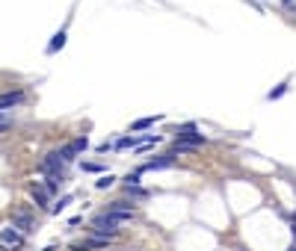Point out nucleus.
<instances>
[{"label":"nucleus","instance_id":"nucleus-1","mask_svg":"<svg viewBox=\"0 0 296 251\" xmlns=\"http://www.w3.org/2000/svg\"><path fill=\"white\" fill-rule=\"evenodd\" d=\"M125 222H130L128 216H116V213H98V216H92V222H89V231H92V236H104V239H116L119 236V228L125 225Z\"/></svg>","mask_w":296,"mask_h":251},{"label":"nucleus","instance_id":"nucleus-2","mask_svg":"<svg viewBox=\"0 0 296 251\" xmlns=\"http://www.w3.org/2000/svg\"><path fill=\"white\" fill-rule=\"evenodd\" d=\"M175 142H184V145L202 148V145H204L207 139H204V136H202V133H199V130H196L193 124H184V127H178V139H175Z\"/></svg>","mask_w":296,"mask_h":251},{"label":"nucleus","instance_id":"nucleus-3","mask_svg":"<svg viewBox=\"0 0 296 251\" xmlns=\"http://www.w3.org/2000/svg\"><path fill=\"white\" fill-rule=\"evenodd\" d=\"M12 228H15L18 234H24V236H27V234H33V231H36V222H33V216H30L27 210H15V213H12Z\"/></svg>","mask_w":296,"mask_h":251},{"label":"nucleus","instance_id":"nucleus-4","mask_svg":"<svg viewBox=\"0 0 296 251\" xmlns=\"http://www.w3.org/2000/svg\"><path fill=\"white\" fill-rule=\"evenodd\" d=\"M175 160H178V154H175V151H166V154H160V157H154V160L142 163V166H139V171H157V168H169ZM139 171H136V174H139Z\"/></svg>","mask_w":296,"mask_h":251},{"label":"nucleus","instance_id":"nucleus-5","mask_svg":"<svg viewBox=\"0 0 296 251\" xmlns=\"http://www.w3.org/2000/svg\"><path fill=\"white\" fill-rule=\"evenodd\" d=\"M107 213H116V216H128V219H133L136 204H133L130 198H119V201H110V204H107Z\"/></svg>","mask_w":296,"mask_h":251},{"label":"nucleus","instance_id":"nucleus-6","mask_svg":"<svg viewBox=\"0 0 296 251\" xmlns=\"http://www.w3.org/2000/svg\"><path fill=\"white\" fill-rule=\"evenodd\" d=\"M107 245H110V239H104V236H89V239L74 242L71 251H101V248H107Z\"/></svg>","mask_w":296,"mask_h":251},{"label":"nucleus","instance_id":"nucleus-7","mask_svg":"<svg viewBox=\"0 0 296 251\" xmlns=\"http://www.w3.org/2000/svg\"><path fill=\"white\" fill-rule=\"evenodd\" d=\"M24 100V92L21 89H15V92H6L3 98H0V116H6V113H12L15 106Z\"/></svg>","mask_w":296,"mask_h":251},{"label":"nucleus","instance_id":"nucleus-8","mask_svg":"<svg viewBox=\"0 0 296 251\" xmlns=\"http://www.w3.org/2000/svg\"><path fill=\"white\" fill-rule=\"evenodd\" d=\"M62 160H59V154L54 151V154H48L42 163H39V171H48V174H62Z\"/></svg>","mask_w":296,"mask_h":251},{"label":"nucleus","instance_id":"nucleus-9","mask_svg":"<svg viewBox=\"0 0 296 251\" xmlns=\"http://www.w3.org/2000/svg\"><path fill=\"white\" fill-rule=\"evenodd\" d=\"M0 242L9 245V248H21L24 245V234H18L15 228H3L0 231Z\"/></svg>","mask_w":296,"mask_h":251},{"label":"nucleus","instance_id":"nucleus-10","mask_svg":"<svg viewBox=\"0 0 296 251\" xmlns=\"http://www.w3.org/2000/svg\"><path fill=\"white\" fill-rule=\"evenodd\" d=\"M30 195H33L36 207H42V210H51V195L45 192V186H42V184H33V186H30Z\"/></svg>","mask_w":296,"mask_h":251},{"label":"nucleus","instance_id":"nucleus-11","mask_svg":"<svg viewBox=\"0 0 296 251\" xmlns=\"http://www.w3.org/2000/svg\"><path fill=\"white\" fill-rule=\"evenodd\" d=\"M42 186H45V192H48V195H56V192H59V186H62V174H48L45 181H42Z\"/></svg>","mask_w":296,"mask_h":251},{"label":"nucleus","instance_id":"nucleus-12","mask_svg":"<svg viewBox=\"0 0 296 251\" xmlns=\"http://www.w3.org/2000/svg\"><path fill=\"white\" fill-rule=\"evenodd\" d=\"M157 121H163V116H151V118H139V121H133V124H130V130H133V133H139V130H148V127H154Z\"/></svg>","mask_w":296,"mask_h":251},{"label":"nucleus","instance_id":"nucleus-13","mask_svg":"<svg viewBox=\"0 0 296 251\" xmlns=\"http://www.w3.org/2000/svg\"><path fill=\"white\" fill-rule=\"evenodd\" d=\"M125 195L130 201H145L148 198V189H142V186H125Z\"/></svg>","mask_w":296,"mask_h":251},{"label":"nucleus","instance_id":"nucleus-14","mask_svg":"<svg viewBox=\"0 0 296 251\" xmlns=\"http://www.w3.org/2000/svg\"><path fill=\"white\" fill-rule=\"evenodd\" d=\"M139 142H142V136H122V139L116 142V148H119V151H125V148H136Z\"/></svg>","mask_w":296,"mask_h":251},{"label":"nucleus","instance_id":"nucleus-15","mask_svg":"<svg viewBox=\"0 0 296 251\" xmlns=\"http://www.w3.org/2000/svg\"><path fill=\"white\" fill-rule=\"evenodd\" d=\"M62 45H65V30H59V33L54 35V42L48 45V53H56V50H59Z\"/></svg>","mask_w":296,"mask_h":251},{"label":"nucleus","instance_id":"nucleus-16","mask_svg":"<svg viewBox=\"0 0 296 251\" xmlns=\"http://www.w3.org/2000/svg\"><path fill=\"white\" fill-rule=\"evenodd\" d=\"M68 145L74 148V154H80V151H86V148H89V139H86V136H77L74 142H68Z\"/></svg>","mask_w":296,"mask_h":251},{"label":"nucleus","instance_id":"nucleus-17","mask_svg":"<svg viewBox=\"0 0 296 251\" xmlns=\"http://www.w3.org/2000/svg\"><path fill=\"white\" fill-rule=\"evenodd\" d=\"M71 201H74V195H62V198H59V201H56V204L51 207V213H62V210H65V207H68Z\"/></svg>","mask_w":296,"mask_h":251},{"label":"nucleus","instance_id":"nucleus-18","mask_svg":"<svg viewBox=\"0 0 296 251\" xmlns=\"http://www.w3.org/2000/svg\"><path fill=\"white\" fill-rule=\"evenodd\" d=\"M113 181H116L113 174H104V177H101V181H98L95 186H98V189H110V186H113Z\"/></svg>","mask_w":296,"mask_h":251},{"label":"nucleus","instance_id":"nucleus-19","mask_svg":"<svg viewBox=\"0 0 296 251\" xmlns=\"http://www.w3.org/2000/svg\"><path fill=\"white\" fill-rule=\"evenodd\" d=\"M284 92H287V83H281V86H278V89H273V92H270V95H267V98H270V100H276V98H281V95H284Z\"/></svg>","mask_w":296,"mask_h":251},{"label":"nucleus","instance_id":"nucleus-20","mask_svg":"<svg viewBox=\"0 0 296 251\" xmlns=\"http://www.w3.org/2000/svg\"><path fill=\"white\" fill-rule=\"evenodd\" d=\"M125 186H139V174H128L125 177Z\"/></svg>","mask_w":296,"mask_h":251},{"label":"nucleus","instance_id":"nucleus-21","mask_svg":"<svg viewBox=\"0 0 296 251\" xmlns=\"http://www.w3.org/2000/svg\"><path fill=\"white\" fill-rule=\"evenodd\" d=\"M104 166H98V163H83V171H101Z\"/></svg>","mask_w":296,"mask_h":251},{"label":"nucleus","instance_id":"nucleus-22","mask_svg":"<svg viewBox=\"0 0 296 251\" xmlns=\"http://www.w3.org/2000/svg\"><path fill=\"white\" fill-rule=\"evenodd\" d=\"M9 127H12V121H9V118H0V133L9 130Z\"/></svg>","mask_w":296,"mask_h":251},{"label":"nucleus","instance_id":"nucleus-23","mask_svg":"<svg viewBox=\"0 0 296 251\" xmlns=\"http://www.w3.org/2000/svg\"><path fill=\"white\" fill-rule=\"evenodd\" d=\"M0 251H9V245H3V242H0Z\"/></svg>","mask_w":296,"mask_h":251},{"label":"nucleus","instance_id":"nucleus-24","mask_svg":"<svg viewBox=\"0 0 296 251\" xmlns=\"http://www.w3.org/2000/svg\"><path fill=\"white\" fill-rule=\"evenodd\" d=\"M284 6H293V0H284Z\"/></svg>","mask_w":296,"mask_h":251}]
</instances>
